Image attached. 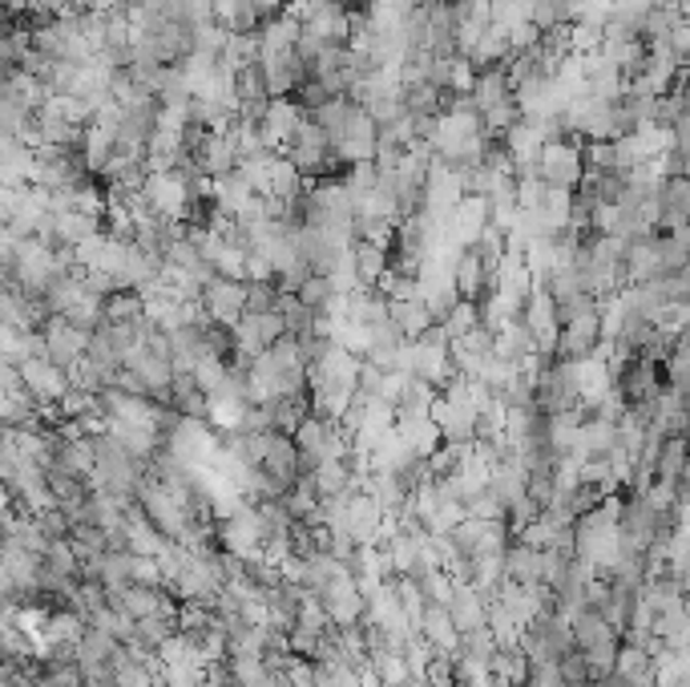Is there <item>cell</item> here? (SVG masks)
<instances>
[{
    "label": "cell",
    "mask_w": 690,
    "mask_h": 687,
    "mask_svg": "<svg viewBox=\"0 0 690 687\" xmlns=\"http://www.w3.org/2000/svg\"><path fill=\"white\" fill-rule=\"evenodd\" d=\"M537 178L545 183V187H562V190H574L581 183V138L574 134H562V138H553V142L541 146V154H537Z\"/></svg>",
    "instance_id": "1"
},
{
    "label": "cell",
    "mask_w": 690,
    "mask_h": 687,
    "mask_svg": "<svg viewBox=\"0 0 690 687\" xmlns=\"http://www.w3.org/2000/svg\"><path fill=\"white\" fill-rule=\"evenodd\" d=\"M141 195L154 207V215L166 223H183L190 211V183L183 171H150L141 183Z\"/></svg>",
    "instance_id": "2"
},
{
    "label": "cell",
    "mask_w": 690,
    "mask_h": 687,
    "mask_svg": "<svg viewBox=\"0 0 690 687\" xmlns=\"http://www.w3.org/2000/svg\"><path fill=\"white\" fill-rule=\"evenodd\" d=\"M303 33L319 37L324 45H348V9L336 0H296L287 4Z\"/></svg>",
    "instance_id": "3"
},
{
    "label": "cell",
    "mask_w": 690,
    "mask_h": 687,
    "mask_svg": "<svg viewBox=\"0 0 690 687\" xmlns=\"http://www.w3.org/2000/svg\"><path fill=\"white\" fill-rule=\"evenodd\" d=\"M37 332H41L45 357L53 360L57 369H73V364L85 357L89 336H93V332H85V328H77V324H70L65 315H45V324Z\"/></svg>",
    "instance_id": "4"
},
{
    "label": "cell",
    "mask_w": 690,
    "mask_h": 687,
    "mask_svg": "<svg viewBox=\"0 0 690 687\" xmlns=\"http://www.w3.org/2000/svg\"><path fill=\"white\" fill-rule=\"evenodd\" d=\"M522 324L529 328V336H534L537 352L553 360V348H557V332H562V320H557V303L550 300V291H545L541 284H534V291L525 296V303H522Z\"/></svg>",
    "instance_id": "5"
},
{
    "label": "cell",
    "mask_w": 690,
    "mask_h": 687,
    "mask_svg": "<svg viewBox=\"0 0 690 687\" xmlns=\"http://www.w3.org/2000/svg\"><path fill=\"white\" fill-rule=\"evenodd\" d=\"M303 122H308V110H299L296 98H271L263 117H259L254 126H259V138H263V146H267L271 154H283L287 142H291V134H296Z\"/></svg>",
    "instance_id": "6"
},
{
    "label": "cell",
    "mask_w": 690,
    "mask_h": 687,
    "mask_svg": "<svg viewBox=\"0 0 690 687\" xmlns=\"http://www.w3.org/2000/svg\"><path fill=\"white\" fill-rule=\"evenodd\" d=\"M21 369V388H25L33 404H57L70 392V376L65 369H57L49 357H28L16 364Z\"/></svg>",
    "instance_id": "7"
},
{
    "label": "cell",
    "mask_w": 690,
    "mask_h": 687,
    "mask_svg": "<svg viewBox=\"0 0 690 687\" xmlns=\"http://www.w3.org/2000/svg\"><path fill=\"white\" fill-rule=\"evenodd\" d=\"M198 303H202V312L211 315L214 324H226V328H235V324H239V315L247 312V284L214 275L211 284L202 287Z\"/></svg>",
    "instance_id": "8"
},
{
    "label": "cell",
    "mask_w": 690,
    "mask_h": 687,
    "mask_svg": "<svg viewBox=\"0 0 690 687\" xmlns=\"http://www.w3.org/2000/svg\"><path fill=\"white\" fill-rule=\"evenodd\" d=\"M259 70H263V82H267V98H291L308 82V70H303V61L291 49L287 53H263Z\"/></svg>",
    "instance_id": "9"
},
{
    "label": "cell",
    "mask_w": 690,
    "mask_h": 687,
    "mask_svg": "<svg viewBox=\"0 0 690 687\" xmlns=\"http://www.w3.org/2000/svg\"><path fill=\"white\" fill-rule=\"evenodd\" d=\"M489 227V207H485V199H477V195H465V199L452 207L449 215V239L456 247H477L480 230Z\"/></svg>",
    "instance_id": "10"
},
{
    "label": "cell",
    "mask_w": 690,
    "mask_h": 687,
    "mask_svg": "<svg viewBox=\"0 0 690 687\" xmlns=\"http://www.w3.org/2000/svg\"><path fill=\"white\" fill-rule=\"evenodd\" d=\"M195 158L198 174H206V178H223L239 166V154H235V142L226 138V134H202V142L190 150Z\"/></svg>",
    "instance_id": "11"
},
{
    "label": "cell",
    "mask_w": 690,
    "mask_h": 687,
    "mask_svg": "<svg viewBox=\"0 0 690 687\" xmlns=\"http://www.w3.org/2000/svg\"><path fill=\"white\" fill-rule=\"evenodd\" d=\"M380 526H384V510L380 501L372 498V494H352L348 501V534H352L355 546H376L380 538Z\"/></svg>",
    "instance_id": "12"
},
{
    "label": "cell",
    "mask_w": 690,
    "mask_h": 687,
    "mask_svg": "<svg viewBox=\"0 0 690 687\" xmlns=\"http://www.w3.org/2000/svg\"><path fill=\"white\" fill-rule=\"evenodd\" d=\"M416 635L428 639V647H432V651H444V655H456V647H461V630H456V623L449 619V607H437V602L424 607Z\"/></svg>",
    "instance_id": "13"
},
{
    "label": "cell",
    "mask_w": 690,
    "mask_h": 687,
    "mask_svg": "<svg viewBox=\"0 0 690 687\" xmlns=\"http://www.w3.org/2000/svg\"><path fill=\"white\" fill-rule=\"evenodd\" d=\"M113 651H117V639L85 623L81 639H77V647H73V659H77L81 675H93V672H110V655H113Z\"/></svg>",
    "instance_id": "14"
},
{
    "label": "cell",
    "mask_w": 690,
    "mask_h": 687,
    "mask_svg": "<svg viewBox=\"0 0 690 687\" xmlns=\"http://www.w3.org/2000/svg\"><path fill=\"white\" fill-rule=\"evenodd\" d=\"M501 571H505L509 583H517V587H534L537 578H541V550L525 542H505L501 550Z\"/></svg>",
    "instance_id": "15"
},
{
    "label": "cell",
    "mask_w": 690,
    "mask_h": 687,
    "mask_svg": "<svg viewBox=\"0 0 690 687\" xmlns=\"http://www.w3.org/2000/svg\"><path fill=\"white\" fill-rule=\"evenodd\" d=\"M299 33H303V25L291 16V9L263 21V25L254 29V37H259V58H263V53H287V49H296Z\"/></svg>",
    "instance_id": "16"
},
{
    "label": "cell",
    "mask_w": 690,
    "mask_h": 687,
    "mask_svg": "<svg viewBox=\"0 0 690 687\" xmlns=\"http://www.w3.org/2000/svg\"><path fill=\"white\" fill-rule=\"evenodd\" d=\"M614 679L630 687H654L658 684V675H654V663L642 647L635 644H622L618 639V659H614Z\"/></svg>",
    "instance_id": "17"
},
{
    "label": "cell",
    "mask_w": 690,
    "mask_h": 687,
    "mask_svg": "<svg viewBox=\"0 0 690 687\" xmlns=\"http://www.w3.org/2000/svg\"><path fill=\"white\" fill-rule=\"evenodd\" d=\"M468 101H473L477 117L489 114V110H501V105H509V101H513V89H509L505 73H501V70H480L477 82H473V89H468Z\"/></svg>",
    "instance_id": "18"
},
{
    "label": "cell",
    "mask_w": 690,
    "mask_h": 687,
    "mask_svg": "<svg viewBox=\"0 0 690 687\" xmlns=\"http://www.w3.org/2000/svg\"><path fill=\"white\" fill-rule=\"evenodd\" d=\"M214 187H211V202H214V211L218 215H239L242 207L254 199V190L251 183L242 178V171L235 166L230 174H223V178H211Z\"/></svg>",
    "instance_id": "19"
},
{
    "label": "cell",
    "mask_w": 690,
    "mask_h": 687,
    "mask_svg": "<svg viewBox=\"0 0 690 687\" xmlns=\"http://www.w3.org/2000/svg\"><path fill=\"white\" fill-rule=\"evenodd\" d=\"M28 178H33V146L4 138L0 142V183L4 187H25Z\"/></svg>",
    "instance_id": "20"
},
{
    "label": "cell",
    "mask_w": 690,
    "mask_h": 687,
    "mask_svg": "<svg viewBox=\"0 0 690 687\" xmlns=\"http://www.w3.org/2000/svg\"><path fill=\"white\" fill-rule=\"evenodd\" d=\"M449 619L456 623V630H473L485 627V599L468 583H456L452 578V599H449Z\"/></svg>",
    "instance_id": "21"
},
{
    "label": "cell",
    "mask_w": 690,
    "mask_h": 687,
    "mask_svg": "<svg viewBox=\"0 0 690 687\" xmlns=\"http://www.w3.org/2000/svg\"><path fill=\"white\" fill-rule=\"evenodd\" d=\"M388 320H392L396 328H400V336H404V340H416V336H424V332L437 324V320H432V312H428V308H424L416 296H412V300H392V303H388Z\"/></svg>",
    "instance_id": "22"
},
{
    "label": "cell",
    "mask_w": 690,
    "mask_h": 687,
    "mask_svg": "<svg viewBox=\"0 0 690 687\" xmlns=\"http://www.w3.org/2000/svg\"><path fill=\"white\" fill-rule=\"evenodd\" d=\"M654 477L663 482H687V433H666L654 458Z\"/></svg>",
    "instance_id": "23"
},
{
    "label": "cell",
    "mask_w": 690,
    "mask_h": 687,
    "mask_svg": "<svg viewBox=\"0 0 690 687\" xmlns=\"http://www.w3.org/2000/svg\"><path fill=\"white\" fill-rule=\"evenodd\" d=\"M569 623V635H574V647L578 651H586V647H593V644H602V639H618L614 630H610V623L593 607H581V611H574V615L565 619Z\"/></svg>",
    "instance_id": "24"
},
{
    "label": "cell",
    "mask_w": 690,
    "mask_h": 687,
    "mask_svg": "<svg viewBox=\"0 0 690 687\" xmlns=\"http://www.w3.org/2000/svg\"><path fill=\"white\" fill-rule=\"evenodd\" d=\"M352 263L360 287H376L384 272H388V247L384 243H352Z\"/></svg>",
    "instance_id": "25"
},
{
    "label": "cell",
    "mask_w": 690,
    "mask_h": 687,
    "mask_svg": "<svg viewBox=\"0 0 690 687\" xmlns=\"http://www.w3.org/2000/svg\"><path fill=\"white\" fill-rule=\"evenodd\" d=\"M367 667H372V675H376L380 687H404L412 679L409 663H404L400 651H372V655H367Z\"/></svg>",
    "instance_id": "26"
},
{
    "label": "cell",
    "mask_w": 690,
    "mask_h": 687,
    "mask_svg": "<svg viewBox=\"0 0 690 687\" xmlns=\"http://www.w3.org/2000/svg\"><path fill=\"white\" fill-rule=\"evenodd\" d=\"M480 324V312H477V303L473 300H456L449 308V312L440 315L437 320V328L444 332V340H461V336H465V332H473Z\"/></svg>",
    "instance_id": "27"
},
{
    "label": "cell",
    "mask_w": 690,
    "mask_h": 687,
    "mask_svg": "<svg viewBox=\"0 0 690 687\" xmlns=\"http://www.w3.org/2000/svg\"><path fill=\"white\" fill-rule=\"evenodd\" d=\"M174 630H178L174 615H146V619H138V623H134V644H141L146 651H158V647L166 644Z\"/></svg>",
    "instance_id": "28"
},
{
    "label": "cell",
    "mask_w": 690,
    "mask_h": 687,
    "mask_svg": "<svg viewBox=\"0 0 690 687\" xmlns=\"http://www.w3.org/2000/svg\"><path fill=\"white\" fill-rule=\"evenodd\" d=\"M296 300L303 303V308H311V312H319V308H327V303L336 300V291H331V279L319 272H311L303 284H299Z\"/></svg>",
    "instance_id": "29"
},
{
    "label": "cell",
    "mask_w": 690,
    "mask_h": 687,
    "mask_svg": "<svg viewBox=\"0 0 690 687\" xmlns=\"http://www.w3.org/2000/svg\"><path fill=\"white\" fill-rule=\"evenodd\" d=\"M581 171H586V174L614 171V142H610V138H593V142H581Z\"/></svg>",
    "instance_id": "30"
},
{
    "label": "cell",
    "mask_w": 690,
    "mask_h": 687,
    "mask_svg": "<svg viewBox=\"0 0 690 687\" xmlns=\"http://www.w3.org/2000/svg\"><path fill=\"white\" fill-rule=\"evenodd\" d=\"M319 644H324V630H311V627H291L287 630V651L299 659H311L319 655Z\"/></svg>",
    "instance_id": "31"
},
{
    "label": "cell",
    "mask_w": 690,
    "mask_h": 687,
    "mask_svg": "<svg viewBox=\"0 0 690 687\" xmlns=\"http://www.w3.org/2000/svg\"><path fill=\"white\" fill-rule=\"evenodd\" d=\"M557 672L569 687H586L590 684V667H586V655H581L578 647H569L562 659H557Z\"/></svg>",
    "instance_id": "32"
},
{
    "label": "cell",
    "mask_w": 690,
    "mask_h": 687,
    "mask_svg": "<svg viewBox=\"0 0 690 687\" xmlns=\"http://www.w3.org/2000/svg\"><path fill=\"white\" fill-rule=\"evenodd\" d=\"M275 284H247V312H271L275 308Z\"/></svg>",
    "instance_id": "33"
},
{
    "label": "cell",
    "mask_w": 690,
    "mask_h": 687,
    "mask_svg": "<svg viewBox=\"0 0 690 687\" xmlns=\"http://www.w3.org/2000/svg\"><path fill=\"white\" fill-rule=\"evenodd\" d=\"M247 4H251V13L259 16V21H271V16L287 13V4H291V0H247Z\"/></svg>",
    "instance_id": "34"
},
{
    "label": "cell",
    "mask_w": 690,
    "mask_h": 687,
    "mask_svg": "<svg viewBox=\"0 0 690 687\" xmlns=\"http://www.w3.org/2000/svg\"><path fill=\"white\" fill-rule=\"evenodd\" d=\"M336 4H343V9H355V4H364V0H336Z\"/></svg>",
    "instance_id": "35"
}]
</instances>
